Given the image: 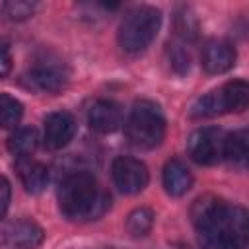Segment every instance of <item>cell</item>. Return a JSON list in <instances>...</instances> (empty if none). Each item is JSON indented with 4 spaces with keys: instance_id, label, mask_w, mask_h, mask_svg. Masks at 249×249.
Returning a JSON list of instances; mask_svg holds the SVG:
<instances>
[{
    "instance_id": "cell-1",
    "label": "cell",
    "mask_w": 249,
    "mask_h": 249,
    "mask_svg": "<svg viewBox=\"0 0 249 249\" xmlns=\"http://www.w3.org/2000/svg\"><path fill=\"white\" fill-rule=\"evenodd\" d=\"M202 249H243L249 237L247 212L212 195L198 198L191 210Z\"/></svg>"
},
{
    "instance_id": "cell-2",
    "label": "cell",
    "mask_w": 249,
    "mask_h": 249,
    "mask_svg": "<svg viewBox=\"0 0 249 249\" xmlns=\"http://www.w3.org/2000/svg\"><path fill=\"white\" fill-rule=\"evenodd\" d=\"M60 212L68 220H95L109 208V196L99 191L88 171L68 173L56 191Z\"/></svg>"
},
{
    "instance_id": "cell-3",
    "label": "cell",
    "mask_w": 249,
    "mask_h": 249,
    "mask_svg": "<svg viewBox=\"0 0 249 249\" xmlns=\"http://www.w3.org/2000/svg\"><path fill=\"white\" fill-rule=\"evenodd\" d=\"M126 136L136 148L152 150L160 146L165 136V117L160 105L148 99L136 101L126 121Z\"/></svg>"
},
{
    "instance_id": "cell-4",
    "label": "cell",
    "mask_w": 249,
    "mask_h": 249,
    "mask_svg": "<svg viewBox=\"0 0 249 249\" xmlns=\"http://www.w3.org/2000/svg\"><path fill=\"white\" fill-rule=\"evenodd\" d=\"M161 25V14L152 6L132 8L121 21L119 43L126 53L144 51L158 35Z\"/></svg>"
},
{
    "instance_id": "cell-5",
    "label": "cell",
    "mask_w": 249,
    "mask_h": 249,
    "mask_svg": "<svg viewBox=\"0 0 249 249\" xmlns=\"http://www.w3.org/2000/svg\"><path fill=\"white\" fill-rule=\"evenodd\" d=\"M226 134L216 126H202L187 140L189 156L200 165H214L224 158Z\"/></svg>"
},
{
    "instance_id": "cell-6",
    "label": "cell",
    "mask_w": 249,
    "mask_h": 249,
    "mask_svg": "<svg viewBox=\"0 0 249 249\" xmlns=\"http://www.w3.org/2000/svg\"><path fill=\"white\" fill-rule=\"evenodd\" d=\"M111 171H113V181L117 189L124 195L140 193L148 185V179H150V173L144 161L130 158V156H119L113 161Z\"/></svg>"
},
{
    "instance_id": "cell-7",
    "label": "cell",
    "mask_w": 249,
    "mask_h": 249,
    "mask_svg": "<svg viewBox=\"0 0 249 249\" xmlns=\"http://www.w3.org/2000/svg\"><path fill=\"white\" fill-rule=\"evenodd\" d=\"M43 239L45 231L33 220H16L2 231V243L8 249H37Z\"/></svg>"
},
{
    "instance_id": "cell-8",
    "label": "cell",
    "mask_w": 249,
    "mask_h": 249,
    "mask_svg": "<svg viewBox=\"0 0 249 249\" xmlns=\"http://www.w3.org/2000/svg\"><path fill=\"white\" fill-rule=\"evenodd\" d=\"M29 80L37 89L58 93L68 82V70L64 64H60V60L45 58L33 66V70L29 72Z\"/></svg>"
},
{
    "instance_id": "cell-9",
    "label": "cell",
    "mask_w": 249,
    "mask_h": 249,
    "mask_svg": "<svg viewBox=\"0 0 249 249\" xmlns=\"http://www.w3.org/2000/svg\"><path fill=\"white\" fill-rule=\"evenodd\" d=\"M76 134V121L66 111H54L45 119V146L51 150L64 148Z\"/></svg>"
},
{
    "instance_id": "cell-10",
    "label": "cell",
    "mask_w": 249,
    "mask_h": 249,
    "mask_svg": "<svg viewBox=\"0 0 249 249\" xmlns=\"http://www.w3.org/2000/svg\"><path fill=\"white\" fill-rule=\"evenodd\" d=\"M88 123L101 134L115 132L123 124V109L111 99H97L88 111Z\"/></svg>"
},
{
    "instance_id": "cell-11",
    "label": "cell",
    "mask_w": 249,
    "mask_h": 249,
    "mask_svg": "<svg viewBox=\"0 0 249 249\" xmlns=\"http://www.w3.org/2000/svg\"><path fill=\"white\" fill-rule=\"evenodd\" d=\"M235 62V51L230 43L208 41L202 49V66L210 74H222L230 70Z\"/></svg>"
},
{
    "instance_id": "cell-12",
    "label": "cell",
    "mask_w": 249,
    "mask_h": 249,
    "mask_svg": "<svg viewBox=\"0 0 249 249\" xmlns=\"http://www.w3.org/2000/svg\"><path fill=\"white\" fill-rule=\"evenodd\" d=\"M16 169L19 173V179L27 193H41L49 183V169L45 163L31 160V158H19L16 163Z\"/></svg>"
},
{
    "instance_id": "cell-13",
    "label": "cell",
    "mask_w": 249,
    "mask_h": 249,
    "mask_svg": "<svg viewBox=\"0 0 249 249\" xmlns=\"http://www.w3.org/2000/svg\"><path fill=\"white\" fill-rule=\"evenodd\" d=\"M193 185V175L189 167L181 160H169L163 167V187L167 195L181 196L185 195Z\"/></svg>"
},
{
    "instance_id": "cell-14",
    "label": "cell",
    "mask_w": 249,
    "mask_h": 249,
    "mask_svg": "<svg viewBox=\"0 0 249 249\" xmlns=\"http://www.w3.org/2000/svg\"><path fill=\"white\" fill-rule=\"evenodd\" d=\"M220 97L226 113H239L249 103V86L243 80L228 82L220 88Z\"/></svg>"
},
{
    "instance_id": "cell-15",
    "label": "cell",
    "mask_w": 249,
    "mask_h": 249,
    "mask_svg": "<svg viewBox=\"0 0 249 249\" xmlns=\"http://www.w3.org/2000/svg\"><path fill=\"white\" fill-rule=\"evenodd\" d=\"M39 144V134L35 128L25 126V128H18L10 138H8V150L18 156V158H29V154L35 152Z\"/></svg>"
},
{
    "instance_id": "cell-16",
    "label": "cell",
    "mask_w": 249,
    "mask_h": 249,
    "mask_svg": "<svg viewBox=\"0 0 249 249\" xmlns=\"http://www.w3.org/2000/svg\"><path fill=\"white\" fill-rule=\"evenodd\" d=\"M224 156L231 163H235V165H245L247 156H249V136H247V130H235L231 134H226Z\"/></svg>"
},
{
    "instance_id": "cell-17",
    "label": "cell",
    "mask_w": 249,
    "mask_h": 249,
    "mask_svg": "<svg viewBox=\"0 0 249 249\" xmlns=\"http://www.w3.org/2000/svg\"><path fill=\"white\" fill-rule=\"evenodd\" d=\"M21 115H23L21 101L10 93H0V126L14 128L16 124H19Z\"/></svg>"
},
{
    "instance_id": "cell-18",
    "label": "cell",
    "mask_w": 249,
    "mask_h": 249,
    "mask_svg": "<svg viewBox=\"0 0 249 249\" xmlns=\"http://www.w3.org/2000/svg\"><path fill=\"white\" fill-rule=\"evenodd\" d=\"M154 226V212L150 208H134L126 218V231L132 237H144Z\"/></svg>"
},
{
    "instance_id": "cell-19",
    "label": "cell",
    "mask_w": 249,
    "mask_h": 249,
    "mask_svg": "<svg viewBox=\"0 0 249 249\" xmlns=\"http://www.w3.org/2000/svg\"><path fill=\"white\" fill-rule=\"evenodd\" d=\"M175 29L183 39H195L198 35V19L189 8H179L175 14Z\"/></svg>"
},
{
    "instance_id": "cell-20",
    "label": "cell",
    "mask_w": 249,
    "mask_h": 249,
    "mask_svg": "<svg viewBox=\"0 0 249 249\" xmlns=\"http://www.w3.org/2000/svg\"><path fill=\"white\" fill-rule=\"evenodd\" d=\"M37 4L35 2H25V0H14V2H6L4 10L12 19H27L29 16H33Z\"/></svg>"
},
{
    "instance_id": "cell-21",
    "label": "cell",
    "mask_w": 249,
    "mask_h": 249,
    "mask_svg": "<svg viewBox=\"0 0 249 249\" xmlns=\"http://www.w3.org/2000/svg\"><path fill=\"white\" fill-rule=\"evenodd\" d=\"M167 54H169V62H171V68L177 72V74H185L189 70V64H191V58H189V53L181 47V45H169L167 49Z\"/></svg>"
},
{
    "instance_id": "cell-22",
    "label": "cell",
    "mask_w": 249,
    "mask_h": 249,
    "mask_svg": "<svg viewBox=\"0 0 249 249\" xmlns=\"http://www.w3.org/2000/svg\"><path fill=\"white\" fill-rule=\"evenodd\" d=\"M10 196H12V187L6 177L0 175V218L6 216L8 206H10Z\"/></svg>"
},
{
    "instance_id": "cell-23",
    "label": "cell",
    "mask_w": 249,
    "mask_h": 249,
    "mask_svg": "<svg viewBox=\"0 0 249 249\" xmlns=\"http://www.w3.org/2000/svg\"><path fill=\"white\" fill-rule=\"evenodd\" d=\"M12 70V56L8 51V45L4 41H0V78L8 76Z\"/></svg>"
}]
</instances>
